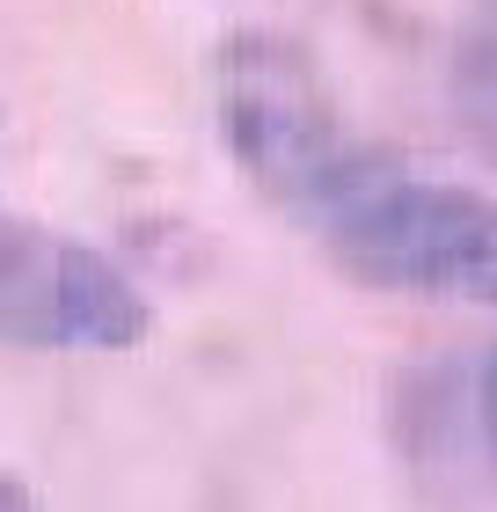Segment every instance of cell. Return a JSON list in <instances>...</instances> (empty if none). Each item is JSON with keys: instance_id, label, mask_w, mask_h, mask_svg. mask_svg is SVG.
I'll return each mask as SVG.
<instances>
[{"instance_id": "obj_1", "label": "cell", "mask_w": 497, "mask_h": 512, "mask_svg": "<svg viewBox=\"0 0 497 512\" xmlns=\"http://www.w3.org/2000/svg\"><path fill=\"white\" fill-rule=\"evenodd\" d=\"M212 125H220V147L234 154V169L256 183V198L300 227H315V235L373 176L322 66L293 37H271V30H242L220 44V59H212Z\"/></svg>"}, {"instance_id": "obj_3", "label": "cell", "mask_w": 497, "mask_h": 512, "mask_svg": "<svg viewBox=\"0 0 497 512\" xmlns=\"http://www.w3.org/2000/svg\"><path fill=\"white\" fill-rule=\"evenodd\" d=\"M154 300L117 256L44 220H0V344L8 352H139Z\"/></svg>"}, {"instance_id": "obj_7", "label": "cell", "mask_w": 497, "mask_h": 512, "mask_svg": "<svg viewBox=\"0 0 497 512\" xmlns=\"http://www.w3.org/2000/svg\"><path fill=\"white\" fill-rule=\"evenodd\" d=\"M0 147H8V125H0Z\"/></svg>"}, {"instance_id": "obj_2", "label": "cell", "mask_w": 497, "mask_h": 512, "mask_svg": "<svg viewBox=\"0 0 497 512\" xmlns=\"http://www.w3.org/2000/svg\"><path fill=\"white\" fill-rule=\"evenodd\" d=\"M329 256L373 293L497 308V191L373 169L322 227Z\"/></svg>"}, {"instance_id": "obj_5", "label": "cell", "mask_w": 497, "mask_h": 512, "mask_svg": "<svg viewBox=\"0 0 497 512\" xmlns=\"http://www.w3.org/2000/svg\"><path fill=\"white\" fill-rule=\"evenodd\" d=\"M476 425H483V447H490V461H497V352H490L483 381H476Z\"/></svg>"}, {"instance_id": "obj_6", "label": "cell", "mask_w": 497, "mask_h": 512, "mask_svg": "<svg viewBox=\"0 0 497 512\" xmlns=\"http://www.w3.org/2000/svg\"><path fill=\"white\" fill-rule=\"evenodd\" d=\"M0 512H44L37 491H30V483H22L15 469H0Z\"/></svg>"}, {"instance_id": "obj_4", "label": "cell", "mask_w": 497, "mask_h": 512, "mask_svg": "<svg viewBox=\"0 0 497 512\" xmlns=\"http://www.w3.org/2000/svg\"><path fill=\"white\" fill-rule=\"evenodd\" d=\"M461 118H476V132L497 147V8L476 15V30L461 37Z\"/></svg>"}]
</instances>
